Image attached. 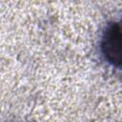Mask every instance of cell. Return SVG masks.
I'll list each match as a JSON object with an SVG mask.
<instances>
[{
  "label": "cell",
  "mask_w": 122,
  "mask_h": 122,
  "mask_svg": "<svg viewBox=\"0 0 122 122\" xmlns=\"http://www.w3.org/2000/svg\"><path fill=\"white\" fill-rule=\"evenodd\" d=\"M121 33L119 24H112L103 36L102 51L109 62L119 65L121 61Z\"/></svg>",
  "instance_id": "obj_1"
}]
</instances>
